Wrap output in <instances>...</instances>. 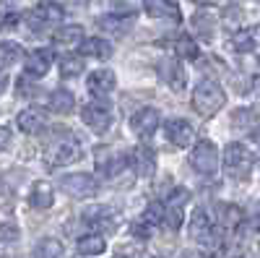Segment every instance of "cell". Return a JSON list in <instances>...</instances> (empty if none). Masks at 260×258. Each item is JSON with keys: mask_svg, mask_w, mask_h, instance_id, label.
<instances>
[{"mask_svg": "<svg viewBox=\"0 0 260 258\" xmlns=\"http://www.w3.org/2000/svg\"><path fill=\"white\" fill-rule=\"evenodd\" d=\"M224 104H226V94L219 83L208 81V78L198 81V86H195V92H192V107L201 118H213Z\"/></svg>", "mask_w": 260, "mask_h": 258, "instance_id": "cell-1", "label": "cell"}, {"mask_svg": "<svg viewBox=\"0 0 260 258\" xmlns=\"http://www.w3.org/2000/svg\"><path fill=\"white\" fill-rule=\"evenodd\" d=\"M221 164H224V169L229 172L232 178L242 180V178H247V175H250V169H252V164H255V157H252V152H250V149H247L245 144L232 141V144H226V146H224Z\"/></svg>", "mask_w": 260, "mask_h": 258, "instance_id": "cell-2", "label": "cell"}, {"mask_svg": "<svg viewBox=\"0 0 260 258\" xmlns=\"http://www.w3.org/2000/svg\"><path fill=\"white\" fill-rule=\"evenodd\" d=\"M81 157V149L78 141L71 133H60L57 138H52L45 149V162L50 167H65V164H73Z\"/></svg>", "mask_w": 260, "mask_h": 258, "instance_id": "cell-3", "label": "cell"}, {"mask_svg": "<svg viewBox=\"0 0 260 258\" xmlns=\"http://www.w3.org/2000/svg\"><path fill=\"white\" fill-rule=\"evenodd\" d=\"M219 162H221V157H219V149H216L213 141L203 138V141H198V144L192 146V152H190V167L198 172L201 178L216 175V172H219Z\"/></svg>", "mask_w": 260, "mask_h": 258, "instance_id": "cell-4", "label": "cell"}, {"mask_svg": "<svg viewBox=\"0 0 260 258\" xmlns=\"http://www.w3.org/2000/svg\"><path fill=\"white\" fill-rule=\"evenodd\" d=\"M190 204V190L187 188H175L164 201V224L169 230H180L185 219V206Z\"/></svg>", "mask_w": 260, "mask_h": 258, "instance_id": "cell-5", "label": "cell"}, {"mask_svg": "<svg viewBox=\"0 0 260 258\" xmlns=\"http://www.w3.org/2000/svg\"><path fill=\"white\" fill-rule=\"evenodd\" d=\"M99 188L96 178L89 172H71V175L60 178V190H65L71 198H89Z\"/></svg>", "mask_w": 260, "mask_h": 258, "instance_id": "cell-6", "label": "cell"}, {"mask_svg": "<svg viewBox=\"0 0 260 258\" xmlns=\"http://www.w3.org/2000/svg\"><path fill=\"white\" fill-rule=\"evenodd\" d=\"M190 238L198 240L206 248H219V240H216V227L213 219L208 217L206 209H195L192 219H190Z\"/></svg>", "mask_w": 260, "mask_h": 258, "instance_id": "cell-7", "label": "cell"}, {"mask_svg": "<svg viewBox=\"0 0 260 258\" xmlns=\"http://www.w3.org/2000/svg\"><path fill=\"white\" fill-rule=\"evenodd\" d=\"M81 120L89 125L94 133H107L112 125V110H110V104H104V102H89L81 110Z\"/></svg>", "mask_w": 260, "mask_h": 258, "instance_id": "cell-8", "label": "cell"}, {"mask_svg": "<svg viewBox=\"0 0 260 258\" xmlns=\"http://www.w3.org/2000/svg\"><path fill=\"white\" fill-rule=\"evenodd\" d=\"M159 123H161V115L156 107H138L133 118H130V128H133V133L138 138H151L156 133Z\"/></svg>", "mask_w": 260, "mask_h": 258, "instance_id": "cell-9", "label": "cell"}, {"mask_svg": "<svg viewBox=\"0 0 260 258\" xmlns=\"http://www.w3.org/2000/svg\"><path fill=\"white\" fill-rule=\"evenodd\" d=\"M161 81L169 86L172 92H182L185 83H187V73H185V66L180 58H164L159 66H156Z\"/></svg>", "mask_w": 260, "mask_h": 258, "instance_id": "cell-10", "label": "cell"}, {"mask_svg": "<svg viewBox=\"0 0 260 258\" xmlns=\"http://www.w3.org/2000/svg\"><path fill=\"white\" fill-rule=\"evenodd\" d=\"M94 162H96V175L99 178H117L127 167V157L115 152V149H99Z\"/></svg>", "mask_w": 260, "mask_h": 258, "instance_id": "cell-11", "label": "cell"}, {"mask_svg": "<svg viewBox=\"0 0 260 258\" xmlns=\"http://www.w3.org/2000/svg\"><path fill=\"white\" fill-rule=\"evenodd\" d=\"M164 133H167V141L172 146H177V149H187L195 141V128L185 118H172L167 123V128H164Z\"/></svg>", "mask_w": 260, "mask_h": 258, "instance_id": "cell-12", "label": "cell"}, {"mask_svg": "<svg viewBox=\"0 0 260 258\" xmlns=\"http://www.w3.org/2000/svg\"><path fill=\"white\" fill-rule=\"evenodd\" d=\"M29 18L37 21V29L39 26H55V24H62L65 11H62L60 3H55V0H39L34 6V11L29 13Z\"/></svg>", "mask_w": 260, "mask_h": 258, "instance_id": "cell-13", "label": "cell"}, {"mask_svg": "<svg viewBox=\"0 0 260 258\" xmlns=\"http://www.w3.org/2000/svg\"><path fill=\"white\" fill-rule=\"evenodd\" d=\"M16 125H18V131L21 133H42L45 128L50 125V118L45 110H39V107H26V110H21L18 118H16Z\"/></svg>", "mask_w": 260, "mask_h": 258, "instance_id": "cell-14", "label": "cell"}, {"mask_svg": "<svg viewBox=\"0 0 260 258\" xmlns=\"http://www.w3.org/2000/svg\"><path fill=\"white\" fill-rule=\"evenodd\" d=\"M127 164L138 178H151L156 172V154L148 146H136L127 157Z\"/></svg>", "mask_w": 260, "mask_h": 258, "instance_id": "cell-15", "label": "cell"}, {"mask_svg": "<svg viewBox=\"0 0 260 258\" xmlns=\"http://www.w3.org/2000/svg\"><path fill=\"white\" fill-rule=\"evenodd\" d=\"M86 86H89V92H91L96 99L110 97V94L115 92V86H117V76H115V71H110V68H99V71H94L89 78H86Z\"/></svg>", "mask_w": 260, "mask_h": 258, "instance_id": "cell-16", "label": "cell"}, {"mask_svg": "<svg viewBox=\"0 0 260 258\" xmlns=\"http://www.w3.org/2000/svg\"><path fill=\"white\" fill-rule=\"evenodd\" d=\"M143 8L151 18H167V21H175V24L182 21V11L177 0H143Z\"/></svg>", "mask_w": 260, "mask_h": 258, "instance_id": "cell-17", "label": "cell"}, {"mask_svg": "<svg viewBox=\"0 0 260 258\" xmlns=\"http://www.w3.org/2000/svg\"><path fill=\"white\" fill-rule=\"evenodd\" d=\"M83 222L91 224L94 230H115L117 227V214L110 206H89L83 211Z\"/></svg>", "mask_w": 260, "mask_h": 258, "instance_id": "cell-18", "label": "cell"}, {"mask_svg": "<svg viewBox=\"0 0 260 258\" xmlns=\"http://www.w3.org/2000/svg\"><path fill=\"white\" fill-rule=\"evenodd\" d=\"M24 63H26V76H31V78H42V76H47L50 73V68H52V52L50 50H34V52H29L26 58H24Z\"/></svg>", "mask_w": 260, "mask_h": 258, "instance_id": "cell-19", "label": "cell"}, {"mask_svg": "<svg viewBox=\"0 0 260 258\" xmlns=\"http://www.w3.org/2000/svg\"><path fill=\"white\" fill-rule=\"evenodd\" d=\"M83 26L78 24H65L60 26L55 34H52V42H55V47H62V50H76L81 47V42H83Z\"/></svg>", "mask_w": 260, "mask_h": 258, "instance_id": "cell-20", "label": "cell"}, {"mask_svg": "<svg viewBox=\"0 0 260 258\" xmlns=\"http://www.w3.org/2000/svg\"><path fill=\"white\" fill-rule=\"evenodd\" d=\"M78 50H81V55L94 58V60H107V58L115 52L112 42L107 39V37H89V39H83Z\"/></svg>", "mask_w": 260, "mask_h": 258, "instance_id": "cell-21", "label": "cell"}, {"mask_svg": "<svg viewBox=\"0 0 260 258\" xmlns=\"http://www.w3.org/2000/svg\"><path fill=\"white\" fill-rule=\"evenodd\" d=\"M107 250V240L102 238L99 232H89V235H81L76 240V253L83 258H96Z\"/></svg>", "mask_w": 260, "mask_h": 258, "instance_id": "cell-22", "label": "cell"}, {"mask_svg": "<svg viewBox=\"0 0 260 258\" xmlns=\"http://www.w3.org/2000/svg\"><path fill=\"white\" fill-rule=\"evenodd\" d=\"M29 204L39 211H47L55 204V188L47 180H37L31 185V193H29Z\"/></svg>", "mask_w": 260, "mask_h": 258, "instance_id": "cell-23", "label": "cell"}, {"mask_svg": "<svg viewBox=\"0 0 260 258\" xmlns=\"http://www.w3.org/2000/svg\"><path fill=\"white\" fill-rule=\"evenodd\" d=\"M219 214H216V222H219V227L221 230H237V227H242V222H245V214H242V209L237 206V204H219V209H216Z\"/></svg>", "mask_w": 260, "mask_h": 258, "instance_id": "cell-24", "label": "cell"}, {"mask_svg": "<svg viewBox=\"0 0 260 258\" xmlns=\"http://www.w3.org/2000/svg\"><path fill=\"white\" fill-rule=\"evenodd\" d=\"M47 107H50V112H55V115H68V112H73V107H76V97L68 89H55L50 94Z\"/></svg>", "mask_w": 260, "mask_h": 258, "instance_id": "cell-25", "label": "cell"}, {"mask_svg": "<svg viewBox=\"0 0 260 258\" xmlns=\"http://www.w3.org/2000/svg\"><path fill=\"white\" fill-rule=\"evenodd\" d=\"M24 50H21V45H16V42H0V68H11V66H18L21 60H24Z\"/></svg>", "mask_w": 260, "mask_h": 258, "instance_id": "cell-26", "label": "cell"}, {"mask_svg": "<svg viewBox=\"0 0 260 258\" xmlns=\"http://www.w3.org/2000/svg\"><path fill=\"white\" fill-rule=\"evenodd\" d=\"M65 250H62V243L55 240V238H45L39 240L37 248H34V258H62Z\"/></svg>", "mask_w": 260, "mask_h": 258, "instance_id": "cell-27", "label": "cell"}, {"mask_svg": "<svg viewBox=\"0 0 260 258\" xmlns=\"http://www.w3.org/2000/svg\"><path fill=\"white\" fill-rule=\"evenodd\" d=\"M255 45H257V42H255V34L250 29H242V32H237L232 37V50L234 52H252Z\"/></svg>", "mask_w": 260, "mask_h": 258, "instance_id": "cell-28", "label": "cell"}, {"mask_svg": "<svg viewBox=\"0 0 260 258\" xmlns=\"http://www.w3.org/2000/svg\"><path fill=\"white\" fill-rule=\"evenodd\" d=\"M81 73H83V60H81V58L65 55V58L60 60V76H62V78H76V76H81Z\"/></svg>", "mask_w": 260, "mask_h": 258, "instance_id": "cell-29", "label": "cell"}, {"mask_svg": "<svg viewBox=\"0 0 260 258\" xmlns=\"http://www.w3.org/2000/svg\"><path fill=\"white\" fill-rule=\"evenodd\" d=\"M175 52H177V58L182 60V58H190V60H195L198 58V45L190 39V37H180L177 42H175Z\"/></svg>", "mask_w": 260, "mask_h": 258, "instance_id": "cell-30", "label": "cell"}, {"mask_svg": "<svg viewBox=\"0 0 260 258\" xmlns=\"http://www.w3.org/2000/svg\"><path fill=\"white\" fill-rule=\"evenodd\" d=\"M21 238V232H18V227L16 224H0V245H13L16 240Z\"/></svg>", "mask_w": 260, "mask_h": 258, "instance_id": "cell-31", "label": "cell"}, {"mask_svg": "<svg viewBox=\"0 0 260 258\" xmlns=\"http://www.w3.org/2000/svg\"><path fill=\"white\" fill-rule=\"evenodd\" d=\"M8 144H11V131H8L6 125H0V152H3Z\"/></svg>", "mask_w": 260, "mask_h": 258, "instance_id": "cell-32", "label": "cell"}, {"mask_svg": "<svg viewBox=\"0 0 260 258\" xmlns=\"http://www.w3.org/2000/svg\"><path fill=\"white\" fill-rule=\"evenodd\" d=\"M185 258H213V253H208V250H187Z\"/></svg>", "mask_w": 260, "mask_h": 258, "instance_id": "cell-33", "label": "cell"}, {"mask_svg": "<svg viewBox=\"0 0 260 258\" xmlns=\"http://www.w3.org/2000/svg\"><path fill=\"white\" fill-rule=\"evenodd\" d=\"M6 86H8V76H6V71L0 68V94L6 92Z\"/></svg>", "mask_w": 260, "mask_h": 258, "instance_id": "cell-34", "label": "cell"}, {"mask_svg": "<svg viewBox=\"0 0 260 258\" xmlns=\"http://www.w3.org/2000/svg\"><path fill=\"white\" fill-rule=\"evenodd\" d=\"M198 3H206L208 6V3H216V0H198Z\"/></svg>", "mask_w": 260, "mask_h": 258, "instance_id": "cell-35", "label": "cell"}, {"mask_svg": "<svg viewBox=\"0 0 260 258\" xmlns=\"http://www.w3.org/2000/svg\"><path fill=\"white\" fill-rule=\"evenodd\" d=\"M257 32H260V26H257Z\"/></svg>", "mask_w": 260, "mask_h": 258, "instance_id": "cell-36", "label": "cell"}]
</instances>
